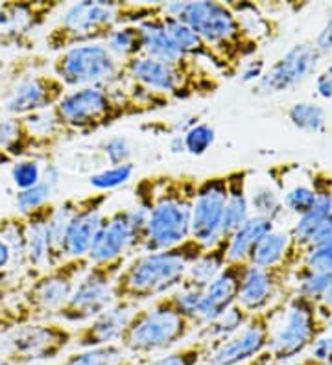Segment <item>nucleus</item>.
<instances>
[{"mask_svg":"<svg viewBox=\"0 0 332 365\" xmlns=\"http://www.w3.org/2000/svg\"><path fill=\"white\" fill-rule=\"evenodd\" d=\"M283 308L284 303H281L251 314L238 332L213 349L207 365H243L270 351L275 321L279 319Z\"/></svg>","mask_w":332,"mask_h":365,"instance_id":"15","label":"nucleus"},{"mask_svg":"<svg viewBox=\"0 0 332 365\" xmlns=\"http://www.w3.org/2000/svg\"><path fill=\"white\" fill-rule=\"evenodd\" d=\"M213 349L214 343L196 338L192 341L183 343L173 351L164 352L157 358H151L146 365H201L207 364Z\"/></svg>","mask_w":332,"mask_h":365,"instance_id":"34","label":"nucleus"},{"mask_svg":"<svg viewBox=\"0 0 332 365\" xmlns=\"http://www.w3.org/2000/svg\"><path fill=\"white\" fill-rule=\"evenodd\" d=\"M316 190H318V200H316L314 207L305 216L297 220L296 225L290 231L293 242L305 250L312 244V238L321 229V225L332 216V190H328V188H325V190L316 188Z\"/></svg>","mask_w":332,"mask_h":365,"instance_id":"32","label":"nucleus"},{"mask_svg":"<svg viewBox=\"0 0 332 365\" xmlns=\"http://www.w3.org/2000/svg\"><path fill=\"white\" fill-rule=\"evenodd\" d=\"M227 203V175L216 174L199 179L192 207L191 238L203 245L218 244L221 240V227Z\"/></svg>","mask_w":332,"mask_h":365,"instance_id":"16","label":"nucleus"},{"mask_svg":"<svg viewBox=\"0 0 332 365\" xmlns=\"http://www.w3.org/2000/svg\"><path fill=\"white\" fill-rule=\"evenodd\" d=\"M170 152H172V153H186L185 152V140H183V133H177L176 137L170 140Z\"/></svg>","mask_w":332,"mask_h":365,"instance_id":"52","label":"nucleus"},{"mask_svg":"<svg viewBox=\"0 0 332 365\" xmlns=\"http://www.w3.org/2000/svg\"><path fill=\"white\" fill-rule=\"evenodd\" d=\"M196 330V321L185 316L172 295L166 294L137 308L119 343L133 356L154 358L183 345Z\"/></svg>","mask_w":332,"mask_h":365,"instance_id":"7","label":"nucleus"},{"mask_svg":"<svg viewBox=\"0 0 332 365\" xmlns=\"http://www.w3.org/2000/svg\"><path fill=\"white\" fill-rule=\"evenodd\" d=\"M318 316L314 301L301 295L296 294L288 303H284L281 321H275L271 334L270 352L273 364L296 360L312 347V343L323 334Z\"/></svg>","mask_w":332,"mask_h":365,"instance_id":"12","label":"nucleus"},{"mask_svg":"<svg viewBox=\"0 0 332 365\" xmlns=\"http://www.w3.org/2000/svg\"><path fill=\"white\" fill-rule=\"evenodd\" d=\"M316 93L319 98L332 100V65L323 72H319L316 78Z\"/></svg>","mask_w":332,"mask_h":365,"instance_id":"50","label":"nucleus"},{"mask_svg":"<svg viewBox=\"0 0 332 365\" xmlns=\"http://www.w3.org/2000/svg\"><path fill=\"white\" fill-rule=\"evenodd\" d=\"M109 200L111 192H91L78 196V205L63 238V259H87L98 229L106 216L104 209Z\"/></svg>","mask_w":332,"mask_h":365,"instance_id":"19","label":"nucleus"},{"mask_svg":"<svg viewBox=\"0 0 332 365\" xmlns=\"http://www.w3.org/2000/svg\"><path fill=\"white\" fill-rule=\"evenodd\" d=\"M183 140H185V152L188 155L201 157L213 148L216 140V130L208 122H194L188 130H185Z\"/></svg>","mask_w":332,"mask_h":365,"instance_id":"40","label":"nucleus"},{"mask_svg":"<svg viewBox=\"0 0 332 365\" xmlns=\"http://www.w3.org/2000/svg\"><path fill=\"white\" fill-rule=\"evenodd\" d=\"M133 174H135V165L133 163H126V165L120 166H107V168L91 175L89 185L93 187L94 192H111L126 185L129 179H133Z\"/></svg>","mask_w":332,"mask_h":365,"instance_id":"39","label":"nucleus"},{"mask_svg":"<svg viewBox=\"0 0 332 365\" xmlns=\"http://www.w3.org/2000/svg\"><path fill=\"white\" fill-rule=\"evenodd\" d=\"M273 365H284V364H273ZM296 365H321V364H318V361L316 360H312V358H305V360H301L299 361V364H296Z\"/></svg>","mask_w":332,"mask_h":365,"instance_id":"55","label":"nucleus"},{"mask_svg":"<svg viewBox=\"0 0 332 365\" xmlns=\"http://www.w3.org/2000/svg\"><path fill=\"white\" fill-rule=\"evenodd\" d=\"M106 46L119 61L126 63L144 53V36L139 24H126L116 28L106 39Z\"/></svg>","mask_w":332,"mask_h":365,"instance_id":"35","label":"nucleus"},{"mask_svg":"<svg viewBox=\"0 0 332 365\" xmlns=\"http://www.w3.org/2000/svg\"><path fill=\"white\" fill-rule=\"evenodd\" d=\"M61 140V137H44L34 131L26 118L0 116V150L14 160L49 159Z\"/></svg>","mask_w":332,"mask_h":365,"instance_id":"21","label":"nucleus"},{"mask_svg":"<svg viewBox=\"0 0 332 365\" xmlns=\"http://www.w3.org/2000/svg\"><path fill=\"white\" fill-rule=\"evenodd\" d=\"M266 72V63L264 59L255 56V58L248 59V61L243 63L242 68H240L238 76L242 83H248V85H255L262 76H264Z\"/></svg>","mask_w":332,"mask_h":365,"instance_id":"48","label":"nucleus"},{"mask_svg":"<svg viewBox=\"0 0 332 365\" xmlns=\"http://www.w3.org/2000/svg\"><path fill=\"white\" fill-rule=\"evenodd\" d=\"M150 360L151 358L133 356L120 343H113L104 347L80 349L52 365H146Z\"/></svg>","mask_w":332,"mask_h":365,"instance_id":"28","label":"nucleus"},{"mask_svg":"<svg viewBox=\"0 0 332 365\" xmlns=\"http://www.w3.org/2000/svg\"><path fill=\"white\" fill-rule=\"evenodd\" d=\"M163 21L166 31L170 34L172 41L176 43V46L181 50V53L188 56V58H194L201 63H207L208 67H213L218 72V61L214 58V53L211 52L205 41L192 30L188 24H185L183 21L176 17H170L163 11Z\"/></svg>","mask_w":332,"mask_h":365,"instance_id":"30","label":"nucleus"},{"mask_svg":"<svg viewBox=\"0 0 332 365\" xmlns=\"http://www.w3.org/2000/svg\"><path fill=\"white\" fill-rule=\"evenodd\" d=\"M273 229L275 223L271 220L251 214L248 222L229 238V250H227L229 262H248L253 247Z\"/></svg>","mask_w":332,"mask_h":365,"instance_id":"29","label":"nucleus"},{"mask_svg":"<svg viewBox=\"0 0 332 365\" xmlns=\"http://www.w3.org/2000/svg\"><path fill=\"white\" fill-rule=\"evenodd\" d=\"M251 314L248 310H243L238 303L235 307H231L227 312L221 314L220 317H216L214 321L207 323V325L199 327L196 330V338L199 339H207V341L214 343V347H216L218 343L226 341L227 338L238 332L243 325H246V321L249 319Z\"/></svg>","mask_w":332,"mask_h":365,"instance_id":"33","label":"nucleus"},{"mask_svg":"<svg viewBox=\"0 0 332 365\" xmlns=\"http://www.w3.org/2000/svg\"><path fill=\"white\" fill-rule=\"evenodd\" d=\"M54 190H56V188H54L52 185H49L44 179H41L36 187L26 188V190H17L15 205H17L19 214L30 212V210L39 209V207L52 203L50 197H52Z\"/></svg>","mask_w":332,"mask_h":365,"instance_id":"41","label":"nucleus"},{"mask_svg":"<svg viewBox=\"0 0 332 365\" xmlns=\"http://www.w3.org/2000/svg\"><path fill=\"white\" fill-rule=\"evenodd\" d=\"M248 196L249 209H251V214H255V216L268 218L273 223L283 216V200H281V196L277 194V190L271 188L270 185H255L253 188L248 187Z\"/></svg>","mask_w":332,"mask_h":365,"instance_id":"36","label":"nucleus"},{"mask_svg":"<svg viewBox=\"0 0 332 365\" xmlns=\"http://www.w3.org/2000/svg\"><path fill=\"white\" fill-rule=\"evenodd\" d=\"M50 71L66 85L80 87H109L126 78L124 63L111 53L106 43H89L56 53Z\"/></svg>","mask_w":332,"mask_h":365,"instance_id":"9","label":"nucleus"},{"mask_svg":"<svg viewBox=\"0 0 332 365\" xmlns=\"http://www.w3.org/2000/svg\"><path fill=\"white\" fill-rule=\"evenodd\" d=\"M163 14V4H142L122 0H81L63 11L59 21L46 31V50L59 53L78 45L106 43L120 26L141 24Z\"/></svg>","mask_w":332,"mask_h":365,"instance_id":"4","label":"nucleus"},{"mask_svg":"<svg viewBox=\"0 0 332 365\" xmlns=\"http://www.w3.org/2000/svg\"><path fill=\"white\" fill-rule=\"evenodd\" d=\"M14 267V253L4 238H0V279Z\"/></svg>","mask_w":332,"mask_h":365,"instance_id":"51","label":"nucleus"},{"mask_svg":"<svg viewBox=\"0 0 332 365\" xmlns=\"http://www.w3.org/2000/svg\"><path fill=\"white\" fill-rule=\"evenodd\" d=\"M59 0H8L0 2V48L30 52L37 34L58 9Z\"/></svg>","mask_w":332,"mask_h":365,"instance_id":"14","label":"nucleus"},{"mask_svg":"<svg viewBox=\"0 0 332 365\" xmlns=\"http://www.w3.org/2000/svg\"><path fill=\"white\" fill-rule=\"evenodd\" d=\"M100 150H102L104 157L109 163V166H120L126 165V163H131L133 148L126 137L116 135V137L106 138L102 146H100Z\"/></svg>","mask_w":332,"mask_h":365,"instance_id":"46","label":"nucleus"},{"mask_svg":"<svg viewBox=\"0 0 332 365\" xmlns=\"http://www.w3.org/2000/svg\"><path fill=\"white\" fill-rule=\"evenodd\" d=\"M321 56L314 45L297 43L283 53L270 68H266L264 76L251 87L255 96H275L286 93L312 76L319 65Z\"/></svg>","mask_w":332,"mask_h":365,"instance_id":"17","label":"nucleus"},{"mask_svg":"<svg viewBox=\"0 0 332 365\" xmlns=\"http://www.w3.org/2000/svg\"><path fill=\"white\" fill-rule=\"evenodd\" d=\"M297 295L310 299L314 303H321L332 282V275L321 272H314L310 267L303 266L301 272L296 273Z\"/></svg>","mask_w":332,"mask_h":365,"instance_id":"38","label":"nucleus"},{"mask_svg":"<svg viewBox=\"0 0 332 365\" xmlns=\"http://www.w3.org/2000/svg\"><path fill=\"white\" fill-rule=\"evenodd\" d=\"M54 205L56 203H49L22 214L24 231H26L28 267L30 272H34V277L54 266L52 242H50V216Z\"/></svg>","mask_w":332,"mask_h":365,"instance_id":"24","label":"nucleus"},{"mask_svg":"<svg viewBox=\"0 0 332 365\" xmlns=\"http://www.w3.org/2000/svg\"><path fill=\"white\" fill-rule=\"evenodd\" d=\"M248 266V262H227V266L205 286L198 314H196L198 329L220 317L221 314L238 303L240 288H242Z\"/></svg>","mask_w":332,"mask_h":365,"instance_id":"20","label":"nucleus"},{"mask_svg":"<svg viewBox=\"0 0 332 365\" xmlns=\"http://www.w3.org/2000/svg\"><path fill=\"white\" fill-rule=\"evenodd\" d=\"M126 76L148 91L168 100H191L213 96L221 87V80L207 63L188 58L181 65H170L159 59L139 56L124 63Z\"/></svg>","mask_w":332,"mask_h":365,"instance_id":"8","label":"nucleus"},{"mask_svg":"<svg viewBox=\"0 0 332 365\" xmlns=\"http://www.w3.org/2000/svg\"><path fill=\"white\" fill-rule=\"evenodd\" d=\"M11 179H14L17 190L36 187L43 179V168L37 159H22L15 160L11 165Z\"/></svg>","mask_w":332,"mask_h":365,"instance_id":"44","label":"nucleus"},{"mask_svg":"<svg viewBox=\"0 0 332 365\" xmlns=\"http://www.w3.org/2000/svg\"><path fill=\"white\" fill-rule=\"evenodd\" d=\"M139 304L115 301L102 314L74 329V345L78 349L104 347L119 343Z\"/></svg>","mask_w":332,"mask_h":365,"instance_id":"23","label":"nucleus"},{"mask_svg":"<svg viewBox=\"0 0 332 365\" xmlns=\"http://www.w3.org/2000/svg\"><path fill=\"white\" fill-rule=\"evenodd\" d=\"M305 266L314 272L332 275V236L319 244L306 247Z\"/></svg>","mask_w":332,"mask_h":365,"instance_id":"45","label":"nucleus"},{"mask_svg":"<svg viewBox=\"0 0 332 365\" xmlns=\"http://www.w3.org/2000/svg\"><path fill=\"white\" fill-rule=\"evenodd\" d=\"M4 67H6V63L2 61V58H0V74H2V71H4Z\"/></svg>","mask_w":332,"mask_h":365,"instance_id":"56","label":"nucleus"},{"mask_svg":"<svg viewBox=\"0 0 332 365\" xmlns=\"http://www.w3.org/2000/svg\"><path fill=\"white\" fill-rule=\"evenodd\" d=\"M15 160L11 159V157L8 155V153H4L2 152V150H0V168H2V166H9V165H14Z\"/></svg>","mask_w":332,"mask_h":365,"instance_id":"54","label":"nucleus"},{"mask_svg":"<svg viewBox=\"0 0 332 365\" xmlns=\"http://www.w3.org/2000/svg\"><path fill=\"white\" fill-rule=\"evenodd\" d=\"M141 236L131 222L129 207H124L104 216L87 259L91 264H106L128 259V255L141 253Z\"/></svg>","mask_w":332,"mask_h":365,"instance_id":"18","label":"nucleus"},{"mask_svg":"<svg viewBox=\"0 0 332 365\" xmlns=\"http://www.w3.org/2000/svg\"><path fill=\"white\" fill-rule=\"evenodd\" d=\"M297 247L299 245L293 242L290 232L273 229L253 247L248 264L257 267H277L284 266V264H292V260L296 259L293 250H297Z\"/></svg>","mask_w":332,"mask_h":365,"instance_id":"26","label":"nucleus"},{"mask_svg":"<svg viewBox=\"0 0 332 365\" xmlns=\"http://www.w3.org/2000/svg\"><path fill=\"white\" fill-rule=\"evenodd\" d=\"M227 203L226 216H223V227L221 238H231L243 223L251 216L248 196V170H231L227 172Z\"/></svg>","mask_w":332,"mask_h":365,"instance_id":"25","label":"nucleus"},{"mask_svg":"<svg viewBox=\"0 0 332 365\" xmlns=\"http://www.w3.org/2000/svg\"><path fill=\"white\" fill-rule=\"evenodd\" d=\"M288 120L292 122L293 128L305 133H323L327 128V116L325 109L318 103L297 102L288 109Z\"/></svg>","mask_w":332,"mask_h":365,"instance_id":"37","label":"nucleus"},{"mask_svg":"<svg viewBox=\"0 0 332 365\" xmlns=\"http://www.w3.org/2000/svg\"><path fill=\"white\" fill-rule=\"evenodd\" d=\"M44 53H28L8 63L0 74V116L50 111L66 94V85L52 71Z\"/></svg>","mask_w":332,"mask_h":365,"instance_id":"6","label":"nucleus"},{"mask_svg":"<svg viewBox=\"0 0 332 365\" xmlns=\"http://www.w3.org/2000/svg\"><path fill=\"white\" fill-rule=\"evenodd\" d=\"M163 11L188 24L205 41L218 61V74L227 80L238 76L243 63L255 58L261 48V41L243 28L229 2H168L163 4Z\"/></svg>","mask_w":332,"mask_h":365,"instance_id":"3","label":"nucleus"},{"mask_svg":"<svg viewBox=\"0 0 332 365\" xmlns=\"http://www.w3.org/2000/svg\"><path fill=\"white\" fill-rule=\"evenodd\" d=\"M310 358H314L321 365H332V334L323 332L319 336L312 347H310Z\"/></svg>","mask_w":332,"mask_h":365,"instance_id":"47","label":"nucleus"},{"mask_svg":"<svg viewBox=\"0 0 332 365\" xmlns=\"http://www.w3.org/2000/svg\"><path fill=\"white\" fill-rule=\"evenodd\" d=\"M139 26L144 36V56L159 59L163 63H170V65H181L188 59V56L181 53V50L177 48L170 34L166 31L163 14L148 19Z\"/></svg>","mask_w":332,"mask_h":365,"instance_id":"27","label":"nucleus"},{"mask_svg":"<svg viewBox=\"0 0 332 365\" xmlns=\"http://www.w3.org/2000/svg\"><path fill=\"white\" fill-rule=\"evenodd\" d=\"M89 266V259H66L37 273L22 289L19 304L31 321L56 319Z\"/></svg>","mask_w":332,"mask_h":365,"instance_id":"11","label":"nucleus"},{"mask_svg":"<svg viewBox=\"0 0 332 365\" xmlns=\"http://www.w3.org/2000/svg\"><path fill=\"white\" fill-rule=\"evenodd\" d=\"M168 107V100L135 83L128 76L109 87H80L69 89L52 109L65 135H89L107 130L135 116Z\"/></svg>","mask_w":332,"mask_h":365,"instance_id":"1","label":"nucleus"},{"mask_svg":"<svg viewBox=\"0 0 332 365\" xmlns=\"http://www.w3.org/2000/svg\"><path fill=\"white\" fill-rule=\"evenodd\" d=\"M207 247L188 238L183 244L163 251L137 253L126 260L115 281V301L141 307L170 294L185 281L186 272Z\"/></svg>","mask_w":332,"mask_h":365,"instance_id":"5","label":"nucleus"},{"mask_svg":"<svg viewBox=\"0 0 332 365\" xmlns=\"http://www.w3.org/2000/svg\"><path fill=\"white\" fill-rule=\"evenodd\" d=\"M28 314L22 310V307L17 303H9L6 299V289H0V339L9 334L11 330L30 323Z\"/></svg>","mask_w":332,"mask_h":365,"instance_id":"43","label":"nucleus"},{"mask_svg":"<svg viewBox=\"0 0 332 365\" xmlns=\"http://www.w3.org/2000/svg\"><path fill=\"white\" fill-rule=\"evenodd\" d=\"M290 264L277 267H257L249 264L240 288V307L249 314L262 312L273 307L279 299L281 289L290 279Z\"/></svg>","mask_w":332,"mask_h":365,"instance_id":"22","label":"nucleus"},{"mask_svg":"<svg viewBox=\"0 0 332 365\" xmlns=\"http://www.w3.org/2000/svg\"><path fill=\"white\" fill-rule=\"evenodd\" d=\"M314 46L321 58L332 52V14L327 15V21H325L323 28H321V31L316 37Z\"/></svg>","mask_w":332,"mask_h":365,"instance_id":"49","label":"nucleus"},{"mask_svg":"<svg viewBox=\"0 0 332 365\" xmlns=\"http://www.w3.org/2000/svg\"><path fill=\"white\" fill-rule=\"evenodd\" d=\"M126 260L128 259L106 264H91L76 284L71 299L58 312L56 319L65 325L80 327L109 308L115 303L113 288Z\"/></svg>","mask_w":332,"mask_h":365,"instance_id":"13","label":"nucleus"},{"mask_svg":"<svg viewBox=\"0 0 332 365\" xmlns=\"http://www.w3.org/2000/svg\"><path fill=\"white\" fill-rule=\"evenodd\" d=\"M243 365H273V358H271V352H264V354H261L258 358H255V360L248 361V364Z\"/></svg>","mask_w":332,"mask_h":365,"instance_id":"53","label":"nucleus"},{"mask_svg":"<svg viewBox=\"0 0 332 365\" xmlns=\"http://www.w3.org/2000/svg\"><path fill=\"white\" fill-rule=\"evenodd\" d=\"M316 200H318V190H316V187L312 188L308 185H293L283 194L284 209L297 214L299 218L314 207Z\"/></svg>","mask_w":332,"mask_h":365,"instance_id":"42","label":"nucleus"},{"mask_svg":"<svg viewBox=\"0 0 332 365\" xmlns=\"http://www.w3.org/2000/svg\"><path fill=\"white\" fill-rule=\"evenodd\" d=\"M0 365H9V364H8V361H6V360H4V358L0 356Z\"/></svg>","mask_w":332,"mask_h":365,"instance_id":"57","label":"nucleus"},{"mask_svg":"<svg viewBox=\"0 0 332 365\" xmlns=\"http://www.w3.org/2000/svg\"><path fill=\"white\" fill-rule=\"evenodd\" d=\"M227 250H229V238H221L218 244L207 247L192 262V266L188 267V272H186V277L183 282L203 289L227 266V262H229V259H227Z\"/></svg>","mask_w":332,"mask_h":365,"instance_id":"31","label":"nucleus"},{"mask_svg":"<svg viewBox=\"0 0 332 365\" xmlns=\"http://www.w3.org/2000/svg\"><path fill=\"white\" fill-rule=\"evenodd\" d=\"M198 182V178L188 174H157L139 179L135 201L148 209L146 240L141 253L170 250L191 238Z\"/></svg>","mask_w":332,"mask_h":365,"instance_id":"2","label":"nucleus"},{"mask_svg":"<svg viewBox=\"0 0 332 365\" xmlns=\"http://www.w3.org/2000/svg\"><path fill=\"white\" fill-rule=\"evenodd\" d=\"M74 345V329L58 319L30 321L6 334L0 341V356L9 365L54 361Z\"/></svg>","mask_w":332,"mask_h":365,"instance_id":"10","label":"nucleus"}]
</instances>
